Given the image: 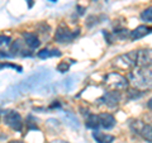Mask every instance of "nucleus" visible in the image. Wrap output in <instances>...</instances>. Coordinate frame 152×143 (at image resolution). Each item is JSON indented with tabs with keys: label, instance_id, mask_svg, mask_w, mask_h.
<instances>
[{
	"label": "nucleus",
	"instance_id": "f257e3e1",
	"mask_svg": "<svg viewBox=\"0 0 152 143\" xmlns=\"http://www.w3.org/2000/svg\"><path fill=\"white\" fill-rule=\"evenodd\" d=\"M128 81L136 90L148 91L152 90V70L137 67L128 74Z\"/></svg>",
	"mask_w": 152,
	"mask_h": 143
},
{
	"label": "nucleus",
	"instance_id": "f03ea898",
	"mask_svg": "<svg viewBox=\"0 0 152 143\" xmlns=\"http://www.w3.org/2000/svg\"><path fill=\"white\" fill-rule=\"evenodd\" d=\"M105 86L110 90V91H121V90H126L129 86V81L122 76L118 72H110L105 76Z\"/></svg>",
	"mask_w": 152,
	"mask_h": 143
},
{
	"label": "nucleus",
	"instance_id": "7ed1b4c3",
	"mask_svg": "<svg viewBox=\"0 0 152 143\" xmlns=\"http://www.w3.org/2000/svg\"><path fill=\"white\" fill-rule=\"evenodd\" d=\"M136 55H137V51H132L129 53L118 56L113 61L114 67L123 70V71H131L136 66Z\"/></svg>",
	"mask_w": 152,
	"mask_h": 143
},
{
	"label": "nucleus",
	"instance_id": "20e7f679",
	"mask_svg": "<svg viewBox=\"0 0 152 143\" xmlns=\"http://www.w3.org/2000/svg\"><path fill=\"white\" fill-rule=\"evenodd\" d=\"M4 123L12 128L13 131L20 132L23 128V119L20 117V114L15 110H8L5 114H4Z\"/></svg>",
	"mask_w": 152,
	"mask_h": 143
},
{
	"label": "nucleus",
	"instance_id": "39448f33",
	"mask_svg": "<svg viewBox=\"0 0 152 143\" xmlns=\"http://www.w3.org/2000/svg\"><path fill=\"white\" fill-rule=\"evenodd\" d=\"M76 36H77V33L71 32V29L66 24H61L56 29L55 41L58 43H71Z\"/></svg>",
	"mask_w": 152,
	"mask_h": 143
},
{
	"label": "nucleus",
	"instance_id": "423d86ee",
	"mask_svg": "<svg viewBox=\"0 0 152 143\" xmlns=\"http://www.w3.org/2000/svg\"><path fill=\"white\" fill-rule=\"evenodd\" d=\"M136 66L143 69H148L152 66V50L143 48L137 51L136 55Z\"/></svg>",
	"mask_w": 152,
	"mask_h": 143
},
{
	"label": "nucleus",
	"instance_id": "0eeeda50",
	"mask_svg": "<svg viewBox=\"0 0 152 143\" xmlns=\"http://www.w3.org/2000/svg\"><path fill=\"white\" fill-rule=\"evenodd\" d=\"M122 96L118 91H108L100 98V101L108 108H117L121 104Z\"/></svg>",
	"mask_w": 152,
	"mask_h": 143
},
{
	"label": "nucleus",
	"instance_id": "6e6552de",
	"mask_svg": "<svg viewBox=\"0 0 152 143\" xmlns=\"http://www.w3.org/2000/svg\"><path fill=\"white\" fill-rule=\"evenodd\" d=\"M23 39H24V43L28 46L29 50H36L41 46V41H39V38L36 36V33L24 32L23 33Z\"/></svg>",
	"mask_w": 152,
	"mask_h": 143
},
{
	"label": "nucleus",
	"instance_id": "1a4fd4ad",
	"mask_svg": "<svg viewBox=\"0 0 152 143\" xmlns=\"http://www.w3.org/2000/svg\"><path fill=\"white\" fill-rule=\"evenodd\" d=\"M99 122H100V127L105 128V129H112L115 125V118L109 113H102L99 114Z\"/></svg>",
	"mask_w": 152,
	"mask_h": 143
},
{
	"label": "nucleus",
	"instance_id": "9d476101",
	"mask_svg": "<svg viewBox=\"0 0 152 143\" xmlns=\"http://www.w3.org/2000/svg\"><path fill=\"white\" fill-rule=\"evenodd\" d=\"M26 47H28L24 42H22V41H15V42H13V45L10 46V50L12 52H14V53H19L20 52V55L22 56H31L32 53H29L31 50H27Z\"/></svg>",
	"mask_w": 152,
	"mask_h": 143
},
{
	"label": "nucleus",
	"instance_id": "9b49d317",
	"mask_svg": "<svg viewBox=\"0 0 152 143\" xmlns=\"http://www.w3.org/2000/svg\"><path fill=\"white\" fill-rule=\"evenodd\" d=\"M93 138L96 143H113L114 142V136L109 134V133H103V132H99V131H95L93 133Z\"/></svg>",
	"mask_w": 152,
	"mask_h": 143
},
{
	"label": "nucleus",
	"instance_id": "f8f14e48",
	"mask_svg": "<svg viewBox=\"0 0 152 143\" xmlns=\"http://www.w3.org/2000/svg\"><path fill=\"white\" fill-rule=\"evenodd\" d=\"M150 31H151V29H150L148 27H146V26H140V27H137L134 31L131 32V39H132V41L140 39V38H142V37H145V36L148 34Z\"/></svg>",
	"mask_w": 152,
	"mask_h": 143
},
{
	"label": "nucleus",
	"instance_id": "ddd939ff",
	"mask_svg": "<svg viewBox=\"0 0 152 143\" xmlns=\"http://www.w3.org/2000/svg\"><path fill=\"white\" fill-rule=\"evenodd\" d=\"M140 134L142 136V138H143L146 142L152 143V124H143Z\"/></svg>",
	"mask_w": 152,
	"mask_h": 143
},
{
	"label": "nucleus",
	"instance_id": "4468645a",
	"mask_svg": "<svg viewBox=\"0 0 152 143\" xmlns=\"http://www.w3.org/2000/svg\"><path fill=\"white\" fill-rule=\"evenodd\" d=\"M86 127L88 128H91V129H96V128L100 127V122H99V115L96 114H90L86 119Z\"/></svg>",
	"mask_w": 152,
	"mask_h": 143
},
{
	"label": "nucleus",
	"instance_id": "2eb2a0df",
	"mask_svg": "<svg viewBox=\"0 0 152 143\" xmlns=\"http://www.w3.org/2000/svg\"><path fill=\"white\" fill-rule=\"evenodd\" d=\"M52 56H61V52L58 50H42L41 52H38V57L41 58H48Z\"/></svg>",
	"mask_w": 152,
	"mask_h": 143
},
{
	"label": "nucleus",
	"instance_id": "dca6fc26",
	"mask_svg": "<svg viewBox=\"0 0 152 143\" xmlns=\"http://www.w3.org/2000/svg\"><path fill=\"white\" fill-rule=\"evenodd\" d=\"M141 18H142V20H145L147 23H152V7L146 8L145 10L141 13Z\"/></svg>",
	"mask_w": 152,
	"mask_h": 143
},
{
	"label": "nucleus",
	"instance_id": "f3484780",
	"mask_svg": "<svg viewBox=\"0 0 152 143\" xmlns=\"http://www.w3.org/2000/svg\"><path fill=\"white\" fill-rule=\"evenodd\" d=\"M57 70H58L60 72H66V71L69 70V63H66V62H60L58 66H57Z\"/></svg>",
	"mask_w": 152,
	"mask_h": 143
},
{
	"label": "nucleus",
	"instance_id": "a211bd4d",
	"mask_svg": "<svg viewBox=\"0 0 152 143\" xmlns=\"http://www.w3.org/2000/svg\"><path fill=\"white\" fill-rule=\"evenodd\" d=\"M9 42H10V38H9L8 36H0V46L9 45Z\"/></svg>",
	"mask_w": 152,
	"mask_h": 143
},
{
	"label": "nucleus",
	"instance_id": "6ab92c4d",
	"mask_svg": "<svg viewBox=\"0 0 152 143\" xmlns=\"http://www.w3.org/2000/svg\"><path fill=\"white\" fill-rule=\"evenodd\" d=\"M3 67H12V69H18L19 71L22 70L20 67H18V66H15V65H10V63H1V65H0V69H3Z\"/></svg>",
	"mask_w": 152,
	"mask_h": 143
},
{
	"label": "nucleus",
	"instance_id": "aec40b11",
	"mask_svg": "<svg viewBox=\"0 0 152 143\" xmlns=\"http://www.w3.org/2000/svg\"><path fill=\"white\" fill-rule=\"evenodd\" d=\"M147 108H148L150 110H152V98H150L148 101H147Z\"/></svg>",
	"mask_w": 152,
	"mask_h": 143
},
{
	"label": "nucleus",
	"instance_id": "412c9836",
	"mask_svg": "<svg viewBox=\"0 0 152 143\" xmlns=\"http://www.w3.org/2000/svg\"><path fill=\"white\" fill-rule=\"evenodd\" d=\"M50 143H69V142H66V141H62V139H56V141H52Z\"/></svg>",
	"mask_w": 152,
	"mask_h": 143
},
{
	"label": "nucleus",
	"instance_id": "4be33fe9",
	"mask_svg": "<svg viewBox=\"0 0 152 143\" xmlns=\"http://www.w3.org/2000/svg\"><path fill=\"white\" fill-rule=\"evenodd\" d=\"M8 143H23L22 141H10V142H8Z\"/></svg>",
	"mask_w": 152,
	"mask_h": 143
},
{
	"label": "nucleus",
	"instance_id": "5701e85b",
	"mask_svg": "<svg viewBox=\"0 0 152 143\" xmlns=\"http://www.w3.org/2000/svg\"><path fill=\"white\" fill-rule=\"evenodd\" d=\"M28 4H29V7H32V0H27Z\"/></svg>",
	"mask_w": 152,
	"mask_h": 143
}]
</instances>
